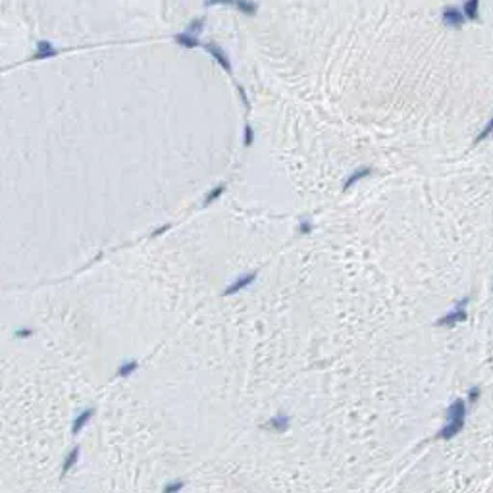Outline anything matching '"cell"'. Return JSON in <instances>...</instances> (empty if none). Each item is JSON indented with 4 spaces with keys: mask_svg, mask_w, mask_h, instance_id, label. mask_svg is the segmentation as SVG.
Listing matches in <instances>:
<instances>
[{
    "mask_svg": "<svg viewBox=\"0 0 493 493\" xmlns=\"http://www.w3.org/2000/svg\"><path fill=\"white\" fill-rule=\"evenodd\" d=\"M441 21L447 25V27H462L464 25V21L466 18L462 16V12H460V8L457 6H447V8H443V12H441Z\"/></svg>",
    "mask_w": 493,
    "mask_h": 493,
    "instance_id": "obj_1",
    "label": "cell"
},
{
    "mask_svg": "<svg viewBox=\"0 0 493 493\" xmlns=\"http://www.w3.org/2000/svg\"><path fill=\"white\" fill-rule=\"evenodd\" d=\"M202 49L206 50V52L210 54L212 58L224 68V70L228 71V73H233V68H231V62H229V56L224 52V49L220 47V45H214V43H204L202 45Z\"/></svg>",
    "mask_w": 493,
    "mask_h": 493,
    "instance_id": "obj_2",
    "label": "cell"
},
{
    "mask_svg": "<svg viewBox=\"0 0 493 493\" xmlns=\"http://www.w3.org/2000/svg\"><path fill=\"white\" fill-rule=\"evenodd\" d=\"M468 304V299H464L462 302H458L457 308H455V312H451V314H447V316H441L436 324L438 326H455V324H460V322H464L466 320V310H464V306Z\"/></svg>",
    "mask_w": 493,
    "mask_h": 493,
    "instance_id": "obj_3",
    "label": "cell"
},
{
    "mask_svg": "<svg viewBox=\"0 0 493 493\" xmlns=\"http://www.w3.org/2000/svg\"><path fill=\"white\" fill-rule=\"evenodd\" d=\"M256 280V272H250V274H243V276H239L235 282L228 285L226 287V291H224V295H233V293H237V291H241V289H245L246 285H250V283Z\"/></svg>",
    "mask_w": 493,
    "mask_h": 493,
    "instance_id": "obj_4",
    "label": "cell"
},
{
    "mask_svg": "<svg viewBox=\"0 0 493 493\" xmlns=\"http://www.w3.org/2000/svg\"><path fill=\"white\" fill-rule=\"evenodd\" d=\"M58 50L54 49L50 41H39L37 43V52L33 54V60H47V58H54Z\"/></svg>",
    "mask_w": 493,
    "mask_h": 493,
    "instance_id": "obj_5",
    "label": "cell"
},
{
    "mask_svg": "<svg viewBox=\"0 0 493 493\" xmlns=\"http://www.w3.org/2000/svg\"><path fill=\"white\" fill-rule=\"evenodd\" d=\"M464 414H466V405H464V401H455L453 405L449 406V410H447V416H449V420L451 422H460L464 424Z\"/></svg>",
    "mask_w": 493,
    "mask_h": 493,
    "instance_id": "obj_6",
    "label": "cell"
},
{
    "mask_svg": "<svg viewBox=\"0 0 493 493\" xmlns=\"http://www.w3.org/2000/svg\"><path fill=\"white\" fill-rule=\"evenodd\" d=\"M174 41H176L179 47H185V49H197V47H200V41H198V37L191 35V33H187V31H181V33H177V35L174 37Z\"/></svg>",
    "mask_w": 493,
    "mask_h": 493,
    "instance_id": "obj_7",
    "label": "cell"
},
{
    "mask_svg": "<svg viewBox=\"0 0 493 493\" xmlns=\"http://www.w3.org/2000/svg\"><path fill=\"white\" fill-rule=\"evenodd\" d=\"M460 12H462V16L466 19H472V21H474V19L480 16V0H464Z\"/></svg>",
    "mask_w": 493,
    "mask_h": 493,
    "instance_id": "obj_8",
    "label": "cell"
},
{
    "mask_svg": "<svg viewBox=\"0 0 493 493\" xmlns=\"http://www.w3.org/2000/svg\"><path fill=\"white\" fill-rule=\"evenodd\" d=\"M233 6H235L241 14L250 16V18L258 14V4H256L254 0H235V2H233Z\"/></svg>",
    "mask_w": 493,
    "mask_h": 493,
    "instance_id": "obj_9",
    "label": "cell"
},
{
    "mask_svg": "<svg viewBox=\"0 0 493 493\" xmlns=\"http://www.w3.org/2000/svg\"><path fill=\"white\" fill-rule=\"evenodd\" d=\"M370 174H372V168H366V166H364V168H358V170H354V172H352L351 176L347 177V181H345V185H343V189H345V191H347V189H349V187H352V185H354V183H358V181H360V179H364V177H368Z\"/></svg>",
    "mask_w": 493,
    "mask_h": 493,
    "instance_id": "obj_10",
    "label": "cell"
},
{
    "mask_svg": "<svg viewBox=\"0 0 493 493\" xmlns=\"http://www.w3.org/2000/svg\"><path fill=\"white\" fill-rule=\"evenodd\" d=\"M266 428H270V430H274V432H285L287 428H289V416L287 414H276L270 422L266 424Z\"/></svg>",
    "mask_w": 493,
    "mask_h": 493,
    "instance_id": "obj_11",
    "label": "cell"
},
{
    "mask_svg": "<svg viewBox=\"0 0 493 493\" xmlns=\"http://www.w3.org/2000/svg\"><path fill=\"white\" fill-rule=\"evenodd\" d=\"M462 426H464V424H460V422H449V426H445V428L440 432V438L441 440H451V438H455L458 432L462 430Z\"/></svg>",
    "mask_w": 493,
    "mask_h": 493,
    "instance_id": "obj_12",
    "label": "cell"
},
{
    "mask_svg": "<svg viewBox=\"0 0 493 493\" xmlns=\"http://www.w3.org/2000/svg\"><path fill=\"white\" fill-rule=\"evenodd\" d=\"M204 23H206V18H195L189 21V25H187V33H191V35H198L202 29H204Z\"/></svg>",
    "mask_w": 493,
    "mask_h": 493,
    "instance_id": "obj_13",
    "label": "cell"
},
{
    "mask_svg": "<svg viewBox=\"0 0 493 493\" xmlns=\"http://www.w3.org/2000/svg\"><path fill=\"white\" fill-rule=\"evenodd\" d=\"M224 191H226V183H220L218 187H214L212 191H208V195H206V204H210V202H214L216 198H220Z\"/></svg>",
    "mask_w": 493,
    "mask_h": 493,
    "instance_id": "obj_14",
    "label": "cell"
},
{
    "mask_svg": "<svg viewBox=\"0 0 493 493\" xmlns=\"http://www.w3.org/2000/svg\"><path fill=\"white\" fill-rule=\"evenodd\" d=\"M492 127H493V120H490V122L484 125V129H482V131H480V133L476 135V139H474L476 145H478V143H482V141H486V139L490 137V133H492Z\"/></svg>",
    "mask_w": 493,
    "mask_h": 493,
    "instance_id": "obj_15",
    "label": "cell"
},
{
    "mask_svg": "<svg viewBox=\"0 0 493 493\" xmlns=\"http://www.w3.org/2000/svg\"><path fill=\"white\" fill-rule=\"evenodd\" d=\"M243 143H245L246 147H250L252 141H254V129H252V125L250 123H245V127H243Z\"/></svg>",
    "mask_w": 493,
    "mask_h": 493,
    "instance_id": "obj_16",
    "label": "cell"
},
{
    "mask_svg": "<svg viewBox=\"0 0 493 493\" xmlns=\"http://www.w3.org/2000/svg\"><path fill=\"white\" fill-rule=\"evenodd\" d=\"M235 0H204V6L210 8V6H218V4H226V6H233Z\"/></svg>",
    "mask_w": 493,
    "mask_h": 493,
    "instance_id": "obj_17",
    "label": "cell"
},
{
    "mask_svg": "<svg viewBox=\"0 0 493 493\" xmlns=\"http://www.w3.org/2000/svg\"><path fill=\"white\" fill-rule=\"evenodd\" d=\"M181 490H183V482H174V484H168V486L164 488V492H168V493L181 492Z\"/></svg>",
    "mask_w": 493,
    "mask_h": 493,
    "instance_id": "obj_18",
    "label": "cell"
},
{
    "mask_svg": "<svg viewBox=\"0 0 493 493\" xmlns=\"http://www.w3.org/2000/svg\"><path fill=\"white\" fill-rule=\"evenodd\" d=\"M478 397H480V388H470L468 391V403H476L478 401Z\"/></svg>",
    "mask_w": 493,
    "mask_h": 493,
    "instance_id": "obj_19",
    "label": "cell"
},
{
    "mask_svg": "<svg viewBox=\"0 0 493 493\" xmlns=\"http://www.w3.org/2000/svg\"><path fill=\"white\" fill-rule=\"evenodd\" d=\"M299 231L300 233H308V231H312V224H310L308 220H300Z\"/></svg>",
    "mask_w": 493,
    "mask_h": 493,
    "instance_id": "obj_20",
    "label": "cell"
},
{
    "mask_svg": "<svg viewBox=\"0 0 493 493\" xmlns=\"http://www.w3.org/2000/svg\"><path fill=\"white\" fill-rule=\"evenodd\" d=\"M237 91H239V97H241V100H243V104H245V108L248 110V99H246V95H245V89L241 87V85H237Z\"/></svg>",
    "mask_w": 493,
    "mask_h": 493,
    "instance_id": "obj_21",
    "label": "cell"
},
{
    "mask_svg": "<svg viewBox=\"0 0 493 493\" xmlns=\"http://www.w3.org/2000/svg\"><path fill=\"white\" fill-rule=\"evenodd\" d=\"M137 368V364L135 362H129V364H125V366H122V370H120V374H131L133 370Z\"/></svg>",
    "mask_w": 493,
    "mask_h": 493,
    "instance_id": "obj_22",
    "label": "cell"
},
{
    "mask_svg": "<svg viewBox=\"0 0 493 493\" xmlns=\"http://www.w3.org/2000/svg\"><path fill=\"white\" fill-rule=\"evenodd\" d=\"M89 414H91V412H85V414H81V418H79V420H77V422H75V432H77V430H79V428H81V426H83V424L87 422Z\"/></svg>",
    "mask_w": 493,
    "mask_h": 493,
    "instance_id": "obj_23",
    "label": "cell"
},
{
    "mask_svg": "<svg viewBox=\"0 0 493 493\" xmlns=\"http://www.w3.org/2000/svg\"><path fill=\"white\" fill-rule=\"evenodd\" d=\"M168 228H170V226H162V228H158V229H156V231H154V233H156V235H158V233H162V231H164V229H168Z\"/></svg>",
    "mask_w": 493,
    "mask_h": 493,
    "instance_id": "obj_24",
    "label": "cell"
}]
</instances>
